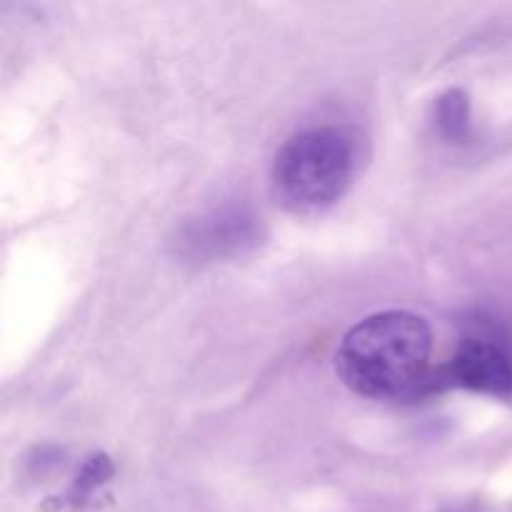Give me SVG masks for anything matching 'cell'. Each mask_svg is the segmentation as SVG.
I'll use <instances>...</instances> for the list:
<instances>
[{"label":"cell","mask_w":512,"mask_h":512,"mask_svg":"<svg viewBox=\"0 0 512 512\" xmlns=\"http://www.w3.org/2000/svg\"><path fill=\"white\" fill-rule=\"evenodd\" d=\"M438 125L448 138L460 140L470 128V105L463 90H450L438 100Z\"/></svg>","instance_id":"cell-4"},{"label":"cell","mask_w":512,"mask_h":512,"mask_svg":"<svg viewBox=\"0 0 512 512\" xmlns=\"http://www.w3.org/2000/svg\"><path fill=\"white\" fill-rule=\"evenodd\" d=\"M360 168L358 135L345 125H313L275 153L270 185L285 210L313 215L348 193Z\"/></svg>","instance_id":"cell-2"},{"label":"cell","mask_w":512,"mask_h":512,"mask_svg":"<svg viewBox=\"0 0 512 512\" xmlns=\"http://www.w3.org/2000/svg\"><path fill=\"white\" fill-rule=\"evenodd\" d=\"M433 358V333L408 310L368 315L345 333L335 355L338 378L370 400L423 398Z\"/></svg>","instance_id":"cell-1"},{"label":"cell","mask_w":512,"mask_h":512,"mask_svg":"<svg viewBox=\"0 0 512 512\" xmlns=\"http://www.w3.org/2000/svg\"><path fill=\"white\" fill-rule=\"evenodd\" d=\"M448 388H465L485 395H510L512 355L493 340H468L455 350L448 363L433 370L425 395Z\"/></svg>","instance_id":"cell-3"}]
</instances>
